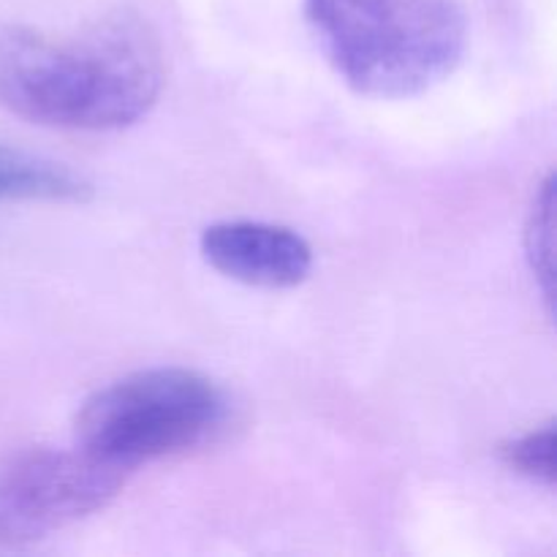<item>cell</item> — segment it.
Segmentation results:
<instances>
[{
	"mask_svg": "<svg viewBox=\"0 0 557 557\" xmlns=\"http://www.w3.org/2000/svg\"><path fill=\"white\" fill-rule=\"evenodd\" d=\"M128 473L82 446H33L0 457V549L52 536L112 504Z\"/></svg>",
	"mask_w": 557,
	"mask_h": 557,
	"instance_id": "4",
	"label": "cell"
},
{
	"mask_svg": "<svg viewBox=\"0 0 557 557\" xmlns=\"http://www.w3.org/2000/svg\"><path fill=\"white\" fill-rule=\"evenodd\" d=\"M166 82L158 33L131 11L71 30H0V107L65 131H117L156 107Z\"/></svg>",
	"mask_w": 557,
	"mask_h": 557,
	"instance_id": "1",
	"label": "cell"
},
{
	"mask_svg": "<svg viewBox=\"0 0 557 557\" xmlns=\"http://www.w3.org/2000/svg\"><path fill=\"white\" fill-rule=\"evenodd\" d=\"M199 250L212 270L256 288H294L313 270L308 239L277 223H212L201 232Z\"/></svg>",
	"mask_w": 557,
	"mask_h": 557,
	"instance_id": "5",
	"label": "cell"
},
{
	"mask_svg": "<svg viewBox=\"0 0 557 557\" xmlns=\"http://www.w3.org/2000/svg\"><path fill=\"white\" fill-rule=\"evenodd\" d=\"M553 207H555V188L553 174L539 185L536 199H533L531 215H528L525 226V248L528 259H531L533 275L542 283L544 297L553 299V239H555V223H553Z\"/></svg>",
	"mask_w": 557,
	"mask_h": 557,
	"instance_id": "8",
	"label": "cell"
},
{
	"mask_svg": "<svg viewBox=\"0 0 557 557\" xmlns=\"http://www.w3.org/2000/svg\"><path fill=\"white\" fill-rule=\"evenodd\" d=\"M90 190V183L63 163L0 147V201H85Z\"/></svg>",
	"mask_w": 557,
	"mask_h": 557,
	"instance_id": "6",
	"label": "cell"
},
{
	"mask_svg": "<svg viewBox=\"0 0 557 557\" xmlns=\"http://www.w3.org/2000/svg\"><path fill=\"white\" fill-rule=\"evenodd\" d=\"M234 419L228 392L188 368H147L92 392L74 444L123 473L215 444Z\"/></svg>",
	"mask_w": 557,
	"mask_h": 557,
	"instance_id": "3",
	"label": "cell"
},
{
	"mask_svg": "<svg viewBox=\"0 0 557 557\" xmlns=\"http://www.w3.org/2000/svg\"><path fill=\"white\" fill-rule=\"evenodd\" d=\"M335 74L370 98H411L444 82L468 44L462 0H305Z\"/></svg>",
	"mask_w": 557,
	"mask_h": 557,
	"instance_id": "2",
	"label": "cell"
},
{
	"mask_svg": "<svg viewBox=\"0 0 557 557\" xmlns=\"http://www.w3.org/2000/svg\"><path fill=\"white\" fill-rule=\"evenodd\" d=\"M500 460L520 476L544 484L553 490L555 484V422H544L517 435L509 444L500 446Z\"/></svg>",
	"mask_w": 557,
	"mask_h": 557,
	"instance_id": "7",
	"label": "cell"
}]
</instances>
